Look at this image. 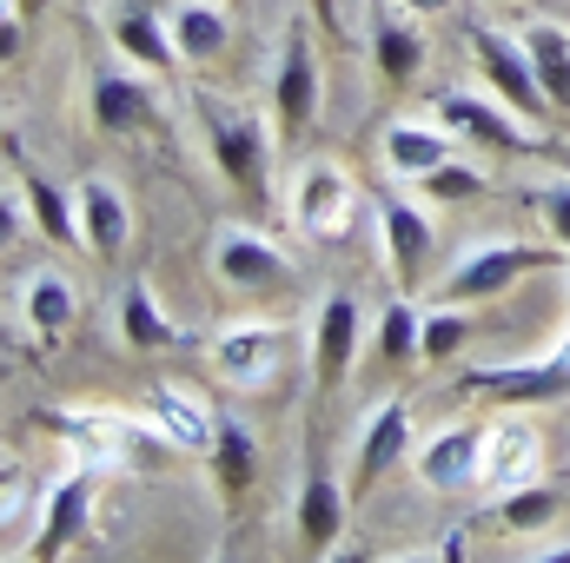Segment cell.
<instances>
[{
	"mask_svg": "<svg viewBox=\"0 0 570 563\" xmlns=\"http://www.w3.org/2000/svg\"><path fill=\"white\" fill-rule=\"evenodd\" d=\"M285 206H292V226H298L305 239L332 246V239H345L352 219H358V179H352L338 159H298Z\"/></svg>",
	"mask_w": 570,
	"mask_h": 563,
	"instance_id": "cell-1",
	"label": "cell"
},
{
	"mask_svg": "<svg viewBox=\"0 0 570 563\" xmlns=\"http://www.w3.org/2000/svg\"><path fill=\"white\" fill-rule=\"evenodd\" d=\"M544 266H551V253H544V246L491 239V246L458 253V259L438 273V298H451V305H484V298L511 292L518 279H531V273H544Z\"/></svg>",
	"mask_w": 570,
	"mask_h": 563,
	"instance_id": "cell-2",
	"label": "cell"
},
{
	"mask_svg": "<svg viewBox=\"0 0 570 563\" xmlns=\"http://www.w3.org/2000/svg\"><path fill=\"white\" fill-rule=\"evenodd\" d=\"M471 53H478V73H484V87L518 113V120H531V127H544L551 120V100H544V87H538V67H531V47H524V33H504V27H471Z\"/></svg>",
	"mask_w": 570,
	"mask_h": 563,
	"instance_id": "cell-3",
	"label": "cell"
},
{
	"mask_svg": "<svg viewBox=\"0 0 570 563\" xmlns=\"http://www.w3.org/2000/svg\"><path fill=\"white\" fill-rule=\"evenodd\" d=\"M431 113L458 134V140L484 146V152H538V127L531 120H518L498 93H471V87H444L438 100H431Z\"/></svg>",
	"mask_w": 570,
	"mask_h": 563,
	"instance_id": "cell-4",
	"label": "cell"
},
{
	"mask_svg": "<svg viewBox=\"0 0 570 563\" xmlns=\"http://www.w3.org/2000/svg\"><path fill=\"white\" fill-rule=\"evenodd\" d=\"M412 451H419V418H412V405H405V398H379V405L365 412V424H358V437H352V497L379 491Z\"/></svg>",
	"mask_w": 570,
	"mask_h": 563,
	"instance_id": "cell-5",
	"label": "cell"
},
{
	"mask_svg": "<svg viewBox=\"0 0 570 563\" xmlns=\"http://www.w3.org/2000/svg\"><path fill=\"white\" fill-rule=\"evenodd\" d=\"M372 219H379V246H385V266L399 273V285H425L431 259H438V226H431V199H405V192H379L372 199Z\"/></svg>",
	"mask_w": 570,
	"mask_h": 563,
	"instance_id": "cell-6",
	"label": "cell"
},
{
	"mask_svg": "<svg viewBox=\"0 0 570 563\" xmlns=\"http://www.w3.org/2000/svg\"><path fill=\"white\" fill-rule=\"evenodd\" d=\"M206 358H213V372L226 385L259 392V385L279 378V365H285V325H273V318H233V325L213 332Z\"/></svg>",
	"mask_w": 570,
	"mask_h": 563,
	"instance_id": "cell-7",
	"label": "cell"
},
{
	"mask_svg": "<svg viewBox=\"0 0 570 563\" xmlns=\"http://www.w3.org/2000/svg\"><path fill=\"white\" fill-rule=\"evenodd\" d=\"M365 352V305L352 292H325L312 312V392H338Z\"/></svg>",
	"mask_w": 570,
	"mask_h": 563,
	"instance_id": "cell-8",
	"label": "cell"
},
{
	"mask_svg": "<svg viewBox=\"0 0 570 563\" xmlns=\"http://www.w3.org/2000/svg\"><path fill=\"white\" fill-rule=\"evenodd\" d=\"M206 134H213V166L226 186H239L246 199L266 192V166H273V140H266V120L253 113H233L219 100H206Z\"/></svg>",
	"mask_w": 570,
	"mask_h": 563,
	"instance_id": "cell-9",
	"label": "cell"
},
{
	"mask_svg": "<svg viewBox=\"0 0 570 563\" xmlns=\"http://www.w3.org/2000/svg\"><path fill=\"white\" fill-rule=\"evenodd\" d=\"M345 517H352V504H345L332 464L312 451L305 471H298V497H292V531H298V544H305L312 557H332L338 537H345Z\"/></svg>",
	"mask_w": 570,
	"mask_h": 563,
	"instance_id": "cell-10",
	"label": "cell"
},
{
	"mask_svg": "<svg viewBox=\"0 0 570 563\" xmlns=\"http://www.w3.org/2000/svg\"><path fill=\"white\" fill-rule=\"evenodd\" d=\"M412 471H419V484L438 491V497L478 491V477H484V431H478V424H444V431H431L425 444L412 451Z\"/></svg>",
	"mask_w": 570,
	"mask_h": 563,
	"instance_id": "cell-11",
	"label": "cell"
},
{
	"mask_svg": "<svg viewBox=\"0 0 570 563\" xmlns=\"http://www.w3.org/2000/svg\"><path fill=\"white\" fill-rule=\"evenodd\" d=\"M273 113H279L285 140H305L312 120H318V53H312V33L292 27L279 40V73H273Z\"/></svg>",
	"mask_w": 570,
	"mask_h": 563,
	"instance_id": "cell-12",
	"label": "cell"
},
{
	"mask_svg": "<svg viewBox=\"0 0 570 563\" xmlns=\"http://www.w3.org/2000/svg\"><path fill=\"white\" fill-rule=\"evenodd\" d=\"M213 279L226 292H273V285H285V253L253 226H219L213 233Z\"/></svg>",
	"mask_w": 570,
	"mask_h": 563,
	"instance_id": "cell-13",
	"label": "cell"
},
{
	"mask_svg": "<svg viewBox=\"0 0 570 563\" xmlns=\"http://www.w3.org/2000/svg\"><path fill=\"white\" fill-rule=\"evenodd\" d=\"M538 464H544V437H538V424L511 418V412L484 424V477H478L484 497H504V491L531 484Z\"/></svg>",
	"mask_w": 570,
	"mask_h": 563,
	"instance_id": "cell-14",
	"label": "cell"
},
{
	"mask_svg": "<svg viewBox=\"0 0 570 563\" xmlns=\"http://www.w3.org/2000/svg\"><path fill=\"white\" fill-rule=\"evenodd\" d=\"M146 424L173 444V451H186V457H213V437H219V412L199 398V392H186V385H153L146 392Z\"/></svg>",
	"mask_w": 570,
	"mask_h": 563,
	"instance_id": "cell-15",
	"label": "cell"
},
{
	"mask_svg": "<svg viewBox=\"0 0 570 563\" xmlns=\"http://www.w3.org/2000/svg\"><path fill=\"white\" fill-rule=\"evenodd\" d=\"M94 477L100 471H87V464H67V477H53L47 517H40V537H33V557H60V551H73L94 531Z\"/></svg>",
	"mask_w": 570,
	"mask_h": 563,
	"instance_id": "cell-16",
	"label": "cell"
},
{
	"mask_svg": "<svg viewBox=\"0 0 570 563\" xmlns=\"http://www.w3.org/2000/svg\"><path fill=\"white\" fill-rule=\"evenodd\" d=\"M379 159H385V172L392 179H405V186H419L425 172H438L444 159H458V134L431 113V120H392L385 127V140H379Z\"/></svg>",
	"mask_w": 570,
	"mask_h": 563,
	"instance_id": "cell-17",
	"label": "cell"
},
{
	"mask_svg": "<svg viewBox=\"0 0 570 563\" xmlns=\"http://www.w3.org/2000/svg\"><path fill=\"white\" fill-rule=\"evenodd\" d=\"M73 206H80L87 253H94V259H120L127 239H134V206H127V192H120L107 172H87V179L73 186Z\"/></svg>",
	"mask_w": 570,
	"mask_h": 563,
	"instance_id": "cell-18",
	"label": "cell"
},
{
	"mask_svg": "<svg viewBox=\"0 0 570 563\" xmlns=\"http://www.w3.org/2000/svg\"><path fill=\"white\" fill-rule=\"evenodd\" d=\"M87 113H94L100 134H146L159 107H153V93H146L140 73H127V67H94V80H87Z\"/></svg>",
	"mask_w": 570,
	"mask_h": 563,
	"instance_id": "cell-19",
	"label": "cell"
},
{
	"mask_svg": "<svg viewBox=\"0 0 570 563\" xmlns=\"http://www.w3.org/2000/svg\"><path fill=\"white\" fill-rule=\"evenodd\" d=\"M412 20L419 13H405L399 0H385L372 20V67L385 87H419V73H425V33Z\"/></svg>",
	"mask_w": 570,
	"mask_h": 563,
	"instance_id": "cell-20",
	"label": "cell"
},
{
	"mask_svg": "<svg viewBox=\"0 0 570 563\" xmlns=\"http://www.w3.org/2000/svg\"><path fill=\"white\" fill-rule=\"evenodd\" d=\"M471 392L498 398V405H551L570 392V372L558 358H538V365H484V372H464Z\"/></svg>",
	"mask_w": 570,
	"mask_h": 563,
	"instance_id": "cell-21",
	"label": "cell"
},
{
	"mask_svg": "<svg viewBox=\"0 0 570 563\" xmlns=\"http://www.w3.org/2000/svg\"><path fill=\"white\" fill-rule=\"evenodd\" d=\"M47 431L67 444V457L73 464H87V471H114V464H127V424L120 418H94V412H47Z\"/></svg>",
	"mask_w": 570,
	"mask_h": 563,
	"instance_id": "cell-22",
	"label": "cell"
},
{
	"mask_svg": "<svg viewBox=\"0 0 570 563\" xmlns=\"http://www.w3.org/2000/svg\"><path fill=\"white\" fill-rule=\"evenodd\" d=\"M166 20H173V47H179V60H193V67H213V60L233 47V20H226L219 0H179Z\"/></svg>",
	"mask_w": 570,
	"mask_h": 563,
	"instance_id": "cell-23",
	"label": "cell"
},
{
	"mask_svg": "<svg viewBox=\"0 0 570 563\" xmlns=\"http://www.w3.org/2000/svg\"><path fill=\"white\" fill-rule=\"evenodd\" d=\"M114 47H120L140 73H166V67L179 60V47H173V20H159L146 0L114 13Z\"/></svg>",
	"mask_w": 570,
	"mask_h": 563,
	"instance_id": "cell-24",
	"label": "cell"
},
{
	"mask_svg": "<svg viewBox=\"0 0 570 563\" xmlns=\"http://www.w3.org/2000/svg\"><path fill=\"white\" fill-rule=\"evenodd\" d=\"M120 338L134 345V352H173V345H186L193 332L179 325V318H166L159 312V298H153V285H127L120 292Z\"/></svg>",
	"mask_w": 570,
	"mask_h": 563,
	"instance_id": "cell-25",
	"label": "cell"
},
{
	"mask_svg": "<svg viewBox=\"0 0 570 563\" xmlns=\"http://www.w3.org/2000/svg\"><path fill=\"white\" fill-rule=\"evenodd\" d=\"M498 504V524H504V537H544V531H558V517H564V491L558 484H544V477H531V484H518V491H504V497H491Z\"/></svg>",
	"mask_w": 570,
	"mask_h": 563,
	"instance_id": "cell-26",
	"label": "cell"
},
{
	"mask_svg": "<svg viewBox=\"0 0 570 563\" xmlns=\"http://www.w3.org/2000/svg\"><path fill=\"white\" fill-rule=\"evenodd\" d=\"M524 47H531V67H538V87H544L551 113L570 120V27L531 20V27H524Z\"/></svg>",
	"mask_w": 570,
	"mask_h": 563,
	"instance_id": "cell-27",
	"label": "cell"
},
{
	"mask_svg": "<svg viewBox=\"0 0 570 563\" xmlns=\"http://www.w3.org/2000/svg\"><path fill=\"white\" fill-rule=\"evenodd\" d=\"M253 471H259V444H253V431L233 418V412H219V437H213V484H219V497L239 504V497L253 491Z\"/></svg>",
	"mask_w": 570,
	"mask_h": 563,
	"instance_id": "cell-28",
	"label": "cell"
},
{
	"mask_svg": "<svg viewBox=\"0 0 570 563\" xmlns=\"http://www.w3.org/2000/svg\"><path fill=\"white\" fill-rule=\"evenodd\" d=\"M7 172H20V186H27V199H33V226H40V239H53V246H87V233H80V206H73V192H60L53 179H40L33 166H7Z\"/></svg>",
	"mask_w": 570,
	"mask_h": 563,
	"instance_id": "cell-29",
	"label": "cell"
},
{
	"mask_svg": "<svg viewBox=\"0 0 570 563\" xmlns=\"http://www.w3.org/2000/svg\"><path fill=\"white\" fill-rule=\"evenodd\" d=\"M20 318H27L40 338H60V332L80 318V298H73L67 273H53V266L27 273V292H20Z\"/></svg>",
	"mask_w": 570,
	"mask_h": 563,
	"instance_id": "cell-30",
	"label": "cell"
},
{
	"mask_svg": "<svg viewBox=\"0 0 570 563\" xmlns=\"http://www.w3.org/2000/svg\"><path fill=\"white\" fill-rule=\"evenodd\" d=\"M379 365H392V372L425 365V312L412 298H392L379 312Z\"/></svg>",
	"mask_w": 570,
	"mask_h": 563,
	"instance_id": "cell-31",
	"label": "cell"
},
{
	"mask_svg": "<svg viewBox=\"0 0 570 563\" xmlns=\"http://www.w3.org/2000/svg\"><path fill=\"white\" fill-rule=\"evenodd\" d=\"M40 517H47V491L33 484V471L7 464V477H0V531H7V557H20V537L40 531Z\"/></svg>",
	"mask_w": 570,
	"mask_h": 563,
	"instance_id": "cell-32",
	"label": "cell"
},
{
	"mask_svg": "<svg viewBox=\"0 0 570 563\" xmlns=\"http://www.w3.org/2000/svg\"><path fill=\"white\" fill-rule=\"evenodd\" d=\"M464 345H471V312L451 305V298H438L425 312V365H451Z\"/></svg>",
	"mask_w": 570,
	"mask_h": 563,
	"instance_id": "cell-33",
	"label": "cell"
},
{
	"mask_svg": "<svg viewBox=\"0 0 570 563\" xmlns=\"http://www.w3.org/2000/svg\"><path fill=\"white\" fill-rule=\"evenodd\" d=\"M419 192H425L431 206H458V199H478V192H491V179L471 166V159H444L438 172L419 179Z\"/></svg>",
	"mask_w": 570,
	"mask_h": 563,
	"instance_id": "cell-34",
	"label": "cell"
},
{
	"mask_svg": "<svg viewBox=\"0 0 570 563\" xmlns=\"http://www.w3.org/2000/svg\"><path fill=\"white\" fill-rule=\"evenodd\" d=\"M531 206H538V219H544V226L558 233V246L570 253V179H558V186H544V192H538Z\"/></svg>",
	"mask_w": 570,
	"mask_h": 563,
	"instance_id": "cell-35",
	"label": "cell"
},
{
	"mask_svg": "<svg viewBox=\"0 0 570 563\" xmlns=\"http://www.w3.org/2000/svg\"><path fill=\"white\" fill-rule=\"evenodd\" d=\"M531 557L538 563H570V537H531Z\"/></svg>",
	"mask_w": 570,
	"mask_h": 563,
	"instance_id": "cell-36",
	"label": "cell"
},
{
	"mask_svg": "<svg viewBox=\"0 0 570 563\" xmlns=\"http://www.w3.org/2000/svg\"><path fill=\"white\" fill-rule=\"evenodd\" d=\"M399 7H405V13H419V20H431V13H451L458 0H399Z\"/></svg>",
	"mask_w": 570,
	"mask_h": 563,
	"instance_id": "cell-37",
	"label": "cell"
},
{
	"mask_svg": "<svg viewBox=\"0 0 570 563\" xmlns=\"http://www.w3.org/2000/svg\"><path fill=\"white\" fill-rule=\"evenodd\" d=\"M312 7H318V20H325V27H345V20H338V0H312Z\"/></svg>",
	"mask_w": 570,
	"mask_h": 563,
	"instance_id": "cell-38",
	"label": "cell"
},
{
	"mask_svg": "<svg viewBox=\"0 0 570 563\" xmlns=\"http://www.w3.org/2000/svg\"><path fill=\"white\" fill-rule=\"evenodd\" d=\"M551 358H558V365H564V372H570V325H564V332H558V345H551Z\"/></svg>",
	"mask_w": 570,
	"mask_h": 563,
	"instance_id": "cell-39",
	"label": "cell"
},
{
	"mask_svg": "<svg viewBox=\"0 0 570 563\" xmlns=\"http://www.w3.org/2000/svg\"><path fill=\"white\" fill-rule=\"evenodd\" d=\"M47 0H7V13H40Z\"/></svg>",
	"mask_w": 570,
	"mask_h": 563,
	"instance_id": "cell-40",
	"label": "cell"
}]
</instances>
